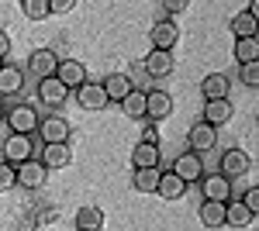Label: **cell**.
I'll use <instances>...</instances> for the list:
<instances>
[{"instance_id": "obj_39", "label": "cell", "mask_w": 259, "mask_h": 231, "mask_svg": "<svg viewBox=\"0 0 259 231\" xmlns=\"http://www.w3.org/2000/svg\"><path fill=\"white\" fill-rule=\"evenodd\" d=\"M4 114H7V107H4V100H0V124H4Z\"/></svg>"}, {"instance_id": "obj_11", "label": "cell", "mask_w": 259, "mask_h": 231, "mask_svg": "<svg viewBox=\"0 0 259 231\" xmlns=\"http://www.w3.org/2000/svg\"><path fill=\"white\" fill-rule=\"evenodd\" d=\"M56 66H59V56H56L52 49H35V52L28 56V73L38 76V79L56 76Z\"/></svg>"}, {"instance_id": "obj_24", "label": "cell", "mask_w": 259, "mask_h": 231, "mask_svg": "<svg viewBox=\"0 0 259 231\" xmlns=\"http://www.w3.org/2000/svg\"><path fill=\"white\" fill-rule=\"evenodd\" d=\"M121 111H124V117H145V90H128V94L121 97Z\"/></svg>"}, {"instance_id": "obj_7", "label": "cell", "mask_w": 259, "mask_h": 231, "mask_svg": "<svg viewBox=\"0 0 259 231\" xmlns=\"http://www.w3.org/2000/svg\"><path fill=\"white\" fill-rule=\"evenodd\" d=\"M56 79H59L66 90H76L87 83V66H83L80 59H59V66H56Z\"/></svg>"}, {"instance_id": "obj_16", "label": "cell", "mask_w": 259, "mask_h": 231, "mask_svg": "<svg viewBox=\"0 0 259 231\" xmlns=\"http://www.w3.org/2000/svg\"><path fill=\"white\" fill-rule=\"evenodd\" d=\"M66 97H69V90H66L56 76L38 79V100L45 104V107H62V104H66Z\"/></svg>"}, {"instance_id": "obj_4", "label": "cell", "mask_w": 259, "mask_h": 231, "mask_svg": "<svg viewBox=\"0 0 259 231\" xmlns=\"http://www.w3.org/2000/svg\"><path fill=\"white\" fill-rule=\"evenodd\" d=\"M14 173H18V187H24V190H41L49 179V169L41 166V159L21 162V166H14Z\"/></svg>"}, {"instance_id": "obj_37", "label": "cell", "mask_w": 259, "mask_h": 231, "mask_svg": "<svg viewBox=\"0 0 259 231\" xmlns=\"http://www.w3.org/2000/svg\"><path fill=\"white\" fill-rule=\"evenodd\" d=\"M7 56H11V35H7V31L0 28V62H4Z\"/></svg>"}, {"instance_id": "obj_21", "label": "cell", "mask_w": 259, "mask_h": 231, "mask_svg": "<svg viewBox=\"0 0 259 231\" xmlns=\"http://www.w3.org/2000/svg\"><path fill=\"white\" fill-rule=\"evenodd\" d=\"M156 193H159L162 200H180V197H187V183H183V179H180V176L169 169V173H159Z\"/></svg>"}, {"instance_id": "obj_32", "label": "cell", "mask_w": 259, "mask_h": 231, "mask_svg": "<svg viewBox=\"0 0 259 231\" xmlns=\"http://www.w3.org/2000/svg\"><path fill=\"white\" fill-rule=\"evenodd\" d=\"M239 76H242L245 86H259V62H242Z\"/></svg>"}, {"instance_id": "obj_18", "label": "cell", "mask_w": 259, "mask_h": 231, "mask_svg": "<svg viewBox=\"0 0 259 231\" xmlns=\"http://www.w3.org/2000/svg\"><path fill=\"white\" fill-rule=\"evenodd\" d=\"M24 86V69H18L14 62H4L0 66V97H14Z\"/></svg>"}, {"instance_id": "obj_10", "label": "cell", "mask_w": 259, "mask_h": 231, "mask_svg": "<svg viewBox=\"0 0 259 231\" xmlns=\"http://www.w3.org/2000/svg\"><path fill=\"white\" fill-rule=\"evenodd\" d=\"M187 145H190V152H211L218 145V128H211L207 121H197L187 135Z\"/></svg>"}, {"instance_id": "obj_3", "label": "cell", "mask_w": 259, "mask_h": 231, "mask_svg": "<svg viewBox=\"0 0 259 231\" xmlns=\"http://www.w3.org/2000/svg\"><path fill=\"white\" fill-rule=\"evenodd\" d=\"M28 159H35V142H31V135H7V142H4V162L21 166Z\"/></svg>"}, {"instance_id": "obj_8", "label": "cell", "mask_w": 259, "mask_h": 231, "mask_svg": "<svg viewBox=\"0 0 259 231\" xmlns=\"http://www.w3.org/2000/svg\"><path fill=\"white\" fill-rule=\"evenodd\" d=\"M142 69L149 73L152 79H166L173 69H177V62H173V52H162V49H152L149 56L142 59Z\"/></svg>"}, {"instance_id": "obj_35", "label": "cell", "mask_w": 259, "mask_h": 231, "mask_svg": "<svg viewBox=\"0 0 259 231\" xmlns=\"http://www.w3.org/2000/svg\"><path fill=\"white\" fill-rule=\"evenodd\" d=\"M162 7H166L169 14H183V11L190 7V0H162Z\"/></svg>"}, {"instance_id": "obj_36", "label": "cell", "mask_w": 259, "mask_h": 231, "mask_svg": "<svg viewBox=\"0 0 259 231\" xmlns=\"http://www.w3.org/2000/svg\"><path fill=\"white\" fill-rule=\"evenodd\" d=\"M142 142H149V145H159V128H156V124H149V128L142 131Z\"/></svg>"}, {"instance_id": "obj_25", "label": "cell", "mask_w": 259, "mask_h": 231, "mask_svg": "<svg viewBox=\"0 0 259 231\" xmlns=\"http://www.w3.org/2000/svg\"><path fill=\"white\" fill-rule=\"evenodd\" d=\"M100 86H104V94H107V100H118V104H121V97H124L128 90H132V79L124 76V73H111V76L104 79Z\"/></svg>"}, {"instance_id": "obj_17", "label": "cell", "mask_w": 259, "mask_h": 231, "mask_svg": "<svg viewBox=\"0 0 259 231\" xmlns=\"http://www.w3.org/2000/svg\"><path fill=\"white\" fill-rule=\"evenodd\" d=\"M159 162H162L159 145H149V142H139V145L132 149V166H135V169H159Z\"/></svg>"}, {"instance_id": "obj_40", "label": "cell", "mask_w": 259, "mask_h": 231, "mask_svg": "<svg viewBox=\"0 0 259 231\" xmlns=\"http://www.w3.org/2000/svg\"><path fill=\"white\" fill-rule=\"evenodd\" d=\"M0 66H4V62H0Z\"/></svg>"}, {"instance_id": "obj_38", "label": "cell", "mask_w": 259, "mask_h": 231, "mask_svg": "<svg viewBox=\"0 0 259 231\" xmlns=\"http://www.w3.org/2000/svg\"><path fill=\"white\" fill-rule=\"evenodd\" d=\"M245 14H252V18H259V0H249V7H245Z\"/></svg>"}, {"instance_id": "obj_33", "label": "cell", "mask_w": 259, "mask_h": 231, "mask_svg": "<svg viewBox=\"0 0 259 231\" xmlns=\"http://www.w3.org/2000/svg\"><path fill=\"white\" fill-rule=\"evenodd\" d=\"M242 204H245L252 214H259V187H249V190L242 193Z\"/></svg>"}, {"instance_id": "obj_9", "label": "cell", "mask_w": 259, "mask_h": 231, "mask_svg": "<svg viewBox=\"0 0 259 231\" xmlns=\"http://www.w3.org/2000/svg\"><path fill=\"white\" fill-rule=\"evenodd\" d=\"M149 38H152V49L173 52V45L180 41V28H177V21H173V18L156 21V24H152V31H149Z\"/></svg>"}, {"instance_id": "obj_5", "label": "cell", "mask_w": 259, "mask_h": 231, "mask_svg": "<svg viewBox=\"0 0 259 231\" xmlns=\"http://www.w3.org/2000/svg\"><path fill=\"white\" fill-rule=\"evenodd\" d=\"M173 173H177L180 179L187 183V187H190V183H197L200 176H204V162H200V152H190V149H187V152H180L177 159H173Z\"/></svg>"}, {"instance_id": "obj_12", "label": "cell", "mask_w": 259, "mask_h": 231, "mask_svg": "<svg viewBox=\"0 0 259 231\" xmlns=\"http://www.w3.org/2000/svg\"><path fill=\"white\" fill-rule=\"evenodd\" d=\"M76 104H80L83 111H104L111 100H107V94H104V86L100 83H83V86H76Z\"/></svg>"}, {"instance_id": "obj_2", "label": "cell", "mask_w": 259, "mask_h": 231, "mask_svg": "<svg viewBox=\"0 0 259 231\" xmlns=\"http://www.w3.org/2000/svg\"><path fill=\"white\" fill-rule=\"evenodd\" d=\"M197 183H200L204 200H221V204L232 200V179H228L225 173H204Z\"/></svg>"}, {"instance_id": "obj_23", "label": "cell", "mask_w": 259, "mask_h": 231, "mask_svg": "<svg viewBox=\"0 0 259 231\" xmlns=\"http://www.w3.org/2000/svg\"><path fill=\"white\" fill-rule=\"evenodd\" d=\"M200 224L204 228H225V204L221 200H204L200 204Z\"/></svg>"}, {"instance_id": "obj_20", "label": "cell", "mask_w": 259, "mask_h": 231, "mask_svg": "<svg viewBox=\"0 0 259 231\" xmlns=\"http://www.w3.org/2000/svg\"><path fill=\"white\" fill-rule=\"evenodd\" d=\"M249 166H252V162H249V155L242 152V149H228V152L221 155V173L228 176V179H232V176H245Z\"/></svg>"}, {"instance_id": "obj_30", "label": "cell", "mask_w": 259, "mask_h": 231, "mask_svg": "<svg viewBox=\"0 0 259 231\" xmlns=\"http://www.w3.org/2000/svg\"><path fill=\"white\" fill-rule=\"evenodd\" d=\"M21 14L28 21H45L49 18V0H21Z\"/></svg>"}, {"instance_id": "obj_22", "label": "cell", "mask_w": 259, "mask_h": 231, "mask_svg": "<svg viewBox=\"0 0 259 231\" xmlns=\"http://www.w3.org/2000/svg\"><path fill=\"white\" fill-rule=\"evenodd\" d=\"M252 221H256V214L249 211L242 200H228V204H225V224H228V228H249Z\"/></svg>"}, {"instance_id": "obj_19", "label": "cell", "mask_w": 259, "mask_h": 231, "mask_svg": "<svg viewBox=\"0 0 259 231\" xmlns=\"http://www.w3.org/2000/svg\"><path fill=\"white\" fill-rule=\"evenodd\" d=\"M228 90H232V79L225 76V73H207V76L200 79L204 100H221V97H228Z\"/></svg>"}, {"instance_id": "obj_1", "label": "cell", "mask_w": 259, "mask_h": 231, "mask_svg": "<svg viewBox=\"0 0 259 231\" xmlns=\"http://www.w3.org/2000/svg\"><path fill=\"white\" fill-rule=\"evenodd\" d=\"M38 111L31 104H14L7 114H4V124L11 128V135H35L38 131Z\"/></svg>"}, {"instance_id": "obj_26", "label": "cell", "mask_w": 259, "mask_h": 231, "mask_svg": "<svg viewBox=\"0 0 259 231\" xmlns=\"http://www.w3.org/2000/svg\"><path fill=\"white\" fill-rule=\"evenodd\" d=\"M235 62H256L259 59V38L249 35V38H235V49H232Z\"/></svg>"}, {"instance_id": "obj_15", "label": "cell", "mask_w": 259, "mask_h": 231, "mask_svg": "<svg viewBox=\"0 0 259 231\" xmlns=\"http://www.w3.org/2000/svg\"><path fill=\"white\" fill-rule=\"evenodd\" d=\"M69 162H73V145H69V142L45 145V152H41V166H45V169H66Z\"/></svg>"}, {"instance_id": "obj_27", "label": "cell", "mask_w": 259, "mask_h": 231, "mask_svg": "<svg viewBox=\"0 0 259 231\" xmlns=\"http://www.w3.org/2000/svg\"><path fill=\"white\" fill-rule=\"evenodd\" d=\"M76 228L80 231H100L104 228V211L100 207H80L76 211Z\"/></svg>"}, {"instance_id": "obj_6", "label": "cell", "mask_w": 259, "mask_h": 231, "mask_svg": "<svg viewBox=\"0 0 259 231\" xmlns=\"http://www.w3.org/2000/svg\"><path fill=\"white\" fill-rule=\"evenodd\" d=\"M38 135L45 145H56V142H69V135H73V128H69V121L59 114L52 117H41L38 121Z\"/></svg>"}, {"instance_id": "obj_41", "label": "cell", "mask_w": 259, "mask_h": 231, "mask_svg": "<svg viewBox=\"0 0 259 231\" xmlns=\"http://www.w3.org/2000/svg\"><path fill=\"white\" fill-rule=\"evenodd\" d=\"M76 231H80V228H76Z\"/></svg>"}, {"instance_id": "obj_34", "label": "cell", "mask_w": 259, "mask_h": 231, "mask_svg": "<svg viewBox=\"0 0 259 231\" xmlns=\"http://www.w3.org/2000/svg\"><path fill=\"white\" fill-rule=\"evenodd\" d=\"M76 7V0H49V14H69Z\"/></svg>"}, {"instance_id": "obj_31", "label": "cell", "mask_w": 259, "mask_h": 231, "mask_svg": "<svg viewBox=\"0 0 259 231\" xmlns=\"http://www.w3.org/2000/svg\"><path fill=\"white\" fill-rule=\"evenodd\" d=\"M18 187V173H14V166L11 162H0V193L14 190Z\"/></svg>"}, {"instance_id": "obj_28", "label": "cell", "mask_w": 259, "mask_h": 231, "mask_svg": "<svg viewBox=\"0 0 259 231\" xmlns=\"http://www.w3.org/2000/svg\"><path fill=\"white\" fill-rule=\"evenodd\" d=\"M228 28H232V35H235V38H249V35H256V18H252V14H245V11H239V14H232Z\"/></svg>"}, {"instance_id": "obj_29", "label": "cell", "mask_w": 259, "mask_h": 231, "mask_svg": "<svg viewBox=\"0 0 259 231\" xmlns=\"http://www.w3.org/2000/svg\"><path fill=\"white\" fill-rule=\"evenodd\" d=\"M156 183H159V169H135L132 173V187L139 193H156Z\"/></svg>"}, {"instance_id": "obj_13", "label": "cell", "mask_w": 259, "mask_h": 231, "mask_svg": "<svg viewBox=\"0 0 259 231\" xmlns=\"http://www.w3.org/2000/svg\"><path fill=\"white\" fill-rule=\"evenodd\" d=\"M173 114V97L166 94V90H152V94H145V117L149 121H162V117Z\"/></svg>"}, {"instance_id": "obj_14", "label": "cell", "mask_w": 259, "mask_h": 231, "mask_svg": "<svg viewBox=\"0 0 259 231\" xmlns=\"http://www.w3.org/2000/svg\"><path fill=\"white\" fill-rule=\"evenodd\" d=\"M232 114H235V107H232V100H228V97H221V100H204V121H207L211 128L228 124Z\"/></svg>"}]
</instances>
